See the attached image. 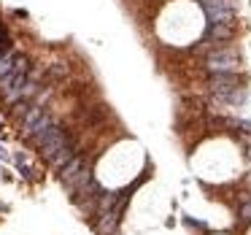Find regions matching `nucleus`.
Masks as SVG:
<instances>
[{
    "label": "nucleus",
    "instance_id": "nucleus-1",
    "mask_svg": "<svg viewBox=\"0 0 251 235\" xmlns=\"http://www.w3.org/2000/svg\"><path fill=\"white\" fill-rule=\"evenodd\" d=\"M205 68L211 73H235L240 68V54L232 46L222 44L216 49H211V54L205 57Z\"/></svg>",
    "mask_w": 251,
    "mask_h": 235
},
{
    "label": "nucleus",
    "instance_id": "nucleus-6",
    "mask_svg": "<svg viewBox=\"0 0 251 235\" xmlns=\"http://www.w3.org/2000/svg\"><path fill=\"white\" fill-rule=\"evenodd\" d=\"M84 168H87V162H84V157H81V154H76V157H73V159H71V162H68V165H65V168H62V170H60V179H62V184H65V186H68V184H71V181H73V179H76V176H78V173H81V170H84Z\"/></svg>",
    "mask_w": 251,
    "mask_h": 235
},
{
    "label": "nucleus",
    "instance_id": "nucleus-8",
    "mask_svg": "<svg viewBox=\"0 0 251 235\" xmlns=\"http://www.w3.org/2000/svg\"><path fill=\"white\" fill-rule=\"evenodd\" d=\"M41 116H44V108H41V105H30V111H27V114H25V119H22L25 135H27V132H30V127H33L35 122L41 119Z\"/></svg>",
    "mask_w": 251,
    "mask_h": 235
},
{
    "label": "nucleus",
    "instance_id": "nucleus-5",
    "mask_svg": "<svg viewBox=\"0 0 251 235\" xmlns=\"http://www.w3.org/2000/svg\"><path fill=\"white\" fill-rule=\"evenodd\" d=\"M232 35H235V25H208L205 38L216 41V44H227V41H232Z\"/></svg>",
    "mask_w": 251,
    "mask_h": 235
},
{
    "label": "nucleus",
    "instance_id": "nucleus-13",
    "mask_svg": "<svg viewBox=\"0 0 251 235\" xmlns=\"http://www.w3.org/2000/svg\"><path fill=\"white\" fill-rule=\"evenodd\" d=\"M249 157H251V149H249Z\"/></svg>",
    "mask_w": 251,
    "mask_h": 235
},
{
    "label": "nucleus",
    "instance_id": "nucleus-7",
    "mask_svg": "<svg viewBox=\"0 0 251 235\" xmlns=\"http://www.w3.org/2000/svg\"><path fill=\"white\" fill-rule=\"evenodd\" d=\"M76 154H78V152H76V143H71V146L60 149V152H57L54 157L49 159V165H51V168H57V170H62V168H65V165L71 162L73 157H76Z\"/></svg>",
    "mask_w": 251,
    "mask_h": 235
},
{
    "label": "nucleus",
    "instance_id": "nucleus-2",
    "mask_svg": "<svg viewBox=\"0 0 251 235\" xmlns=\"http://www.w3.org/2000/svg\"><path fill=\"white\" fill-rule=\"evenodd\" d=\"M211 25H235V8L232 0H200Z\"/></svg>",
    "mask_w": 251,
    "mask_h": 235
},
{
    "label": "nucleus",
    "instance_id": "nucleus-11",
    "mask_svg": "<svg viewBox=\"0 0 251 235\" xmlns=\"http://www.w3.org/2000/svg\"><path fill=\"white\" fill-rule=\"evenodd\" d=\"M240 219H243V222H251V203H243V208H240Z\"/></svg>",
    "mask_w": 251,
    "mask_h": 235
},
{
    "label": "nucleus",
    "instance_id": "nucleus-12",
    "mask_svg": "<svg viewBox=\"0 0 251 235\" xmlns=\"http://www.w3.org/2000/svg\"><path fill=\"white\" fill-rule=\"evenodd\" d=\"M0 159H8V154H6V149H0Z\"/></svg>",
    "mask_w": 251,
    "mask_h": 235
},
{
    "label": "nucleus",
    "instance_id": "nucleus-10",
    "mask_svg": "<svg viewBox=\"0 0 251 235\" xmlns=\"http://www.w3.org/2000/svg\"><path fill=\"white\" fill-rule=\"evenodd\" d=\"M14 65H17V54H14V52H6V54L0 57V78L8 76V73L14 71Z\"/></svg>",
    "mask_w": 251,
    "mask_h": 235
},
{
    "label": "nucleus",
    "instance_id": "nucleus-4",
    "mask_svg": "<svg viewBox=\"0 0 251 235\" xmlns=\"http://www.w3.org/2000/svg\"><path fill=\"white\" fill-rule=\"evenodd\" d=\"M125 203H127V195H122L119 206L108 213H100L98 216V235H114L116 227H119V219H122V211H125Z\"/></svg>",
    "mask_w": 251,
    "mask_h": 235
},
{
    "label": "nucleus",
    "instance_id": "nucleus-3",
    "mask_svg": "<svg viewBox=\"0 0 251 235\" xmlns=\"http://www.w3.org/2000/svg\"><path fill=\"white\" fill-rule=\"evenodd\" d=\"M208 87H211V92L216 95V98H227L232 89L243 87V78H240L238 73H211Z\"/></svg>",
    "mask_w": 251,
    "mask_h": 235
},
{
    "label": "nucleus",
    "instance_id": "nucleus-9",
    "mask_svg": "<svg viewBox=\"0 0 251 235\" xmlns=\"http://www.w3.org/2000/svg\"><path fill=\"white\" fill-rule=\"evenodd\" d=\"M219 100H222V103H229V105H240V103H246V100H249V89L238 87V89H232L227 98H219Z\"/></svg>",
    "mask_w": 251,
    "mask_h": 235
}]
</instances>
